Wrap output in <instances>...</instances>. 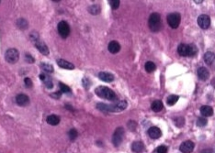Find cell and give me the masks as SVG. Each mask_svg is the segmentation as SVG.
Returning a JSON list of instances; mask_svg holds the SVG:
<instances>
[{
	"instance_id": "obj_1",
	"label": "cell",
	"mask_w": 215,
	"mask_h": 153,
	"mask_svg": "<svg viewBox=\"0 0 215 153\" xmlns=\"http://www.w3.org/2000/svg\"><path fill=\"white\" fill-rule=\"evenodd\" d=\"M128 103L124 100L119 101L117 104L114 105H107L104 103H99L97 105V108L101 112H112V113H118L121 112L127 108Z\"/></svg>"
},
{
	"instance_id": "obj_2",
	"label": "cell",
	"mask_w": 215,
	"mask_h": 153,
	"mask_svg": "<svg viewBox=\"0 0 215 153\" xmlns=\"http://www.w3.org/2000/svg\"><path fill=\"white\" fill-rule=\"evenodd\" d=\"M95 94L100 97V98H104L107 99L109 101H116L118 99L117 95L115 94V92L112 91L110 88L107 87V86H99L95 89Z\"/></svg>"
},
{
	"instance_id": "obj_3",
	"label": "cell",
	"mask_w": 215,
	"mask_h": 153,
	"mask_svg": "<svg viewBox=\"0 0 215 153\" xmlns=\"http://www.w3.org/2000/svg\"><path fill=\"white\" fill-rule=\"evenodd\" d=\"M148 26L152 32H158L161 28V17L158 13H153L149 17Z\"/></svg>"
},
{
	"instance_id": "obj_4",
	"label": "cell",
	"mask_w": 215,
	"mask_h": 153,
	"mask_svg": "<svg viewBox=\"0 0 215 153\" xmlns=\"http://www.w3.org/2000/svg\"><path fill=\"white\" fill-rule=\"evenodd\" d=\"M5 58H6V60L8 63H11V64L17 63L18 62V60H19V52L15 48L8 49L6 51Z\"/></svg>"
},
{
	"instance_id": "obj_5",
	"label": "cell",
	"mask_w": 215,
	"mask_h": 153,
	"mask_svg": "<svg viewBox=\"0 0 215 153\" xmlns=\"http://www.w3.org/2000/svg\"><path fill=\"white\" fill-rule=\"evenodd\" d=\"M125 134V130L122 127H119L115 129L113 136H112V143L115 147H119L123 140Z\"/></svg>"
},
{
	"instance_id": "obj_6",
	"label": "cell",
	"mask_w": 215,
	"mask_h": 153,
	"mask_svg": "<svg viewBox=\"0 0 215 153\" xmlns=\"http://www.w3.org/2000/svg\"><path fill=\"white\" fill-rule=\"evenodd\" d=\"M57 30H58V33L61 37H62L63 39H66L70 34V26L66 21L62 20V21H60L57 25Z\"/></svg>"
},
{
	"instance_id": "obj_7",
	"label": "cell",
	"mask_w": 215,
	"mask_h": 153,
	"mask_svg": "<svg viewBox=\"0 0 215 153\" xmlns=\"http://www.w3.org/2000/svg\"><path fill=\"white\" fill-rule=\"evenodd\" d=\"M167 23L168 25L172 28H178L179 24H180V21H181V17H180V14L179 13H176V12H174V13H171L167 16Z\"/></svg>"
},
{
	"instance_id": "obj_8",
	"label": "cell",
	"mask_w": 215,
	"mask_h": 153,
	"mask_svg": "<svg viewBox=\"0 0 215 153\" xmlns=\"http://www.w3.org/2000/svg\"><path fill=\"white\" fill-rule=\"evenodd\" d=\"M194 143L190 140H187L181 143V145L179 146V150L182 153H191L194 150Z\"/></svg>"
},
{
	"instance_id": "obj_9",
	"label": "cell",
	"mask_w": 215,
	"mask_h": 153,
	"mask_svg": "<svg viewBox=\"0 0 215 153\" xmlns=\"http://www.w3.org/2000/svg\"><path fill=\"white\" fill-rule=\"evenodd\" d=\"M198 24L203 29L208 28L210 27V17L208 15H205V14L200 15L198 18Z\"/></svg>"
},
{
	"instance_id": "obj_10",
	"label": "cell",
	"mask_w": 215,
	"mask_h": 153,
	"mask_svg": "<svg viewBox=\"0 0 215 153\" xmlns=\"http://www.w3.org/2000/svg\"><path fill=\"white\" fill-rule=\"evenodd\" d=\"M16 103L19 106H26L29 104V97L25 94H19L16 96Z\"/></svg>"
},
{
	"instance_id": "obj_11",
	"label": "cell",
	"mask_w": 215,
	"mask_h": 153,
	"mask_svg": "<svg viewBox=\"0 0 215 153\" xmlns=\"http://www.w3.org/2000/svg\"><path fill=\"white\" fill-rule=\"evenodd\" d=\"M147 133H148V136H149L151 138H153V139L159 138L162 136V131H161L160 129L157 128V127H151V128L148 129Z\"/></svg>"
},
{
	"instance_id": "obj_12",
	"label": "cell",
	"mask_w": 215,
	"mask_h": 153,
	"mask_svg": "<svg viewBox=\"0 0 215 153\" xmlns=\"http://www.w3.org/2000/svg\"><path fill=\"white\" fill-rule=\"evenodd\" d=\"M34 45H35V47L40 50V52H41L42 54H43V55H45V56H47V55L49 54V49H48L47 45H46L43 41H42L39 40L38 41L34 42Z\"/></svg>"
},
{
	"instance_id": "obj_13",
	"label": "cell",
	"mask_w": 215,
	"mask_h": 153,
	"mask_svg": "<svg viewBox=\"0 0 215 153\" xmlns=\"http://www.w3.org/2000/svg\"><path fill=\"white\" fill-rule=\"evenodd\" d=\"M57 64L59 67L61 68H63V69H66V70H74L75 69V65L69 62H67V60H64V59H59L57 60Z\"/></svg>"
},
{
	"instance_id": "obj_14",
	"label": "cell",
	"mask_w": 215,
	"mask_h": 153,
	"mask_svg": "<svg viewBox=\"0 0 215 153\" xmlns=\"http://www.w3.org/2000/svg\"><path fill=\"white\" fill-rule=\"evenodd\" d=\"M108 50L110 53L112 54H116L118 53L119 50H120V45L118 41H112L109 43V46H108Z\"/></svg>"
},
{
	"instance_id": "obj_15",
	"label": "cell",
	"mask_w": 215,
	"mask_h": 153,
	"mask_svg": "<svg viewBox=\"0 0 215 153\" xmlns=\"http://www.w3.org/2000/svg\"><path fill=\"white\" fill-rule=\"evenodd\" d=\"M99 78L106 83H111L112 81H114V75L107 72H100L99 73Z\"/></svg>"
},
{
	"instance_id": "obj_16",
	"label": "cell",
	"mask_w": 215,
	"mask_h": 153,
	"mask_svg": "<svg viewBox=\"0 0 215 153\" xmlns=\"http://www.w3.org/2000/svg\"><path fill=\"white\" fill-rule=\"evenodd\" d=\"M40 79L43 82L44 85L46 86V88L48 89H52L53 87V83H52V81L51 79V77L45 73H41L40 74Z\"/></svg>"
},
{
	"instance_id": "obj_17",
	"label": "cell",
	"mask_w": 215,
	"mask_h": 153,
	"mask_svg": "<svg viewBox=\"0 0 215 153\" xmlns=\"http://www.w3.org/2000/svg\"><path fill=\"white\" fill-rule=\"evenodd\" d=\"M197 73H198L199 78L200 80H202V81H206L209 78V76H210V73H209L208 69L205 68V67H200L198 69Z\"/></svg>"
},
{
	"instance_id": "obj_18",
	"label": "cell",
	"mask_w": 215,
	"mask_h": 153,
	"mask_svg": "<svg viewBox=\"0 0 215 153\" xmlns=\"http://www.w3.org/2000/svg\"><path fill=\"white\" fill-rule=\"evenodd\" d=\"M177 52L180 56L186 57L189 56V52H190V46L187 44H180L177 48Z\"/></svg>"
},
{
	"instance_id": "obj_19",
	"label": "cell",
	"mask_w": 215,
	"mask_h": 153,
	"mask_svg": "<svg viewBox=\"0 0 215 153\" xmlns=\"http://www.w3.org/2000/svg\"><path fill=\"white\" fill-rule=\"evenodd\" d=\"M144 149V145L142 141H134L132 144V150L135 153H141Z\"/></svg>"
},
{
	"instance_id": "obj_20",
	"label": "cell",
	"mask_w": 215,
	"mask_h": 153,
	"mask_svg": "<svg viewBox=\"0 0 215 153\" xmlns=\"http://www.w3.org/2000/svg\"><path fill=\"white\" fill-rule=\"evenodd\" d=\"M46 121L51 126H57L60 123V117L56 115H50L47 116Z\"/></svg>"
},
{
	"instance_id": "obj_21",
	"label": "cell",
	"mask_w": 215,
	"mask_h": 153,
	"mask_svg": "<svg viewBox=\"0 0 215 153\" xmlns=\"http://www.w3.org/2000/svg\"><path fill=\"white\" fill-rule=\"evenodd\" d=\"M200 113L203 116H211L213 115V109L212 107L209 106H203L200 107Z\"/></svg>"
},
{
	"instance_id": "obj_22",
	"label": "cell",
	"mask_w": 215,
	"mask_h": 153,
	"mask_svg": "<svg viewBox=\"0 0 215 153\" xmlns=\"http://www.w3.org/2000/svg\"><path fill=\"white\" fill-rule=\"evenodd\" d=\"M204 60L208 65H210L215 60V54L211 51H208L204 55Z\"/></svg>"
},
{
	"instance_id": "obj_23",
	"label": "cell",
	"mask_w": 215,
	"mask_h": 153,
	"mask_svg": "<svg viewBox=\"0 0 215 153\" xmlns=\"http://www.w3.org/2000/svg\"><path fill=\"white\" fill-rule=\"evenodd\" d=\"M151 108H152L153 111H155V112H160L163 109V103H162V101H160V100L153 101L152 103Z\"/></svg>"
},
{
	"instance_id": "obj_24",
	"label": "cell",
	"mask_w": 215,
	"mask_h": 153,
	"mask_svg": "<svg viewBox=\"0 0 215 153\" xmlns=\"http://www.w3.org/2000/svg\"><path fill=\"white\" fill-rule=\"evenodd\" d=\"M17 26H18L20 29L25 30V29H27L28 27H29V22H28L25 18H18V19L17 20Z\"/></svg>"
},
{
	"instance_id": "obj_25",
	"label": "cell",
	"mask_w": 215,
	"mask_h": 153,
	"mask_svg": "<svg viewBox=\"0 0 215 153\" xmlns=\"http://www.w3.org/2000/svg\"><path fill=\"white\" fill-rule=\"evenodd\" d=\"M101 11L99 5H92L88 8V12L92 15H98Z\"/></svg>"
},
{
	"instance_id": "obj_26",
	"label": "cell",
	"mask_w": 215,
	"mask_h": 153,
	"mask_svg": "<svg viewBox=\"0 0 215 153\" xmlns=\"http://www.w3.org/2000/svg\"><path fill=\"white\" fill-rule=\"evenodd\" d=\"M144 68H145V71L147 73H153V71H156V66L153 62H147L144 65Z\"/></svg>"
},
{
	"instance_id": "obj_27",
	"label": "cell",
	"mask_w": 215,
	"mask_h": 153,
	"mask_svg": "<svg viewBox=\"0 0 215 153\" xmlns=\"http://www.w3.org/2000/svg\"><path fill=\"white\" fill-rule=\"evenodd\" d=\"M41 67L43 71L47 72V73H53L54 69H53V66L51 65L50 63H41Z\"/></svg>"
},
{
	"instance_id": "obj_28",
	"label": "cell",
	"mask_w": 215,
	"mask_h": 153,
	"mask_svg": "<svg viewBox=\"0 0 215 153\" xmlns=\"http://www.w3.org/2000/svg\"><path fill=\"white\" fill-rule=\"evenodd\" d=\"M178 96H175V95H172V96H169L167 97V100H166V103L168 106H174L177 101H178Z\"/></svg>"
},
{
	"instance_id": "obj_29",
	"label": "cell",
	"mask_w": 215,
	"mask_h": 153,
	"mask_svg": "<svg viewBox=\"0 0 215 153\" xmlns=\"http://www.w3.org/2000/svg\"><path fill=\"white\" fill-rule=\"evenodd\" d=\"M59 87H60V91L62 92V93H65V94H70L71 93V89L68 85L63 83H59Z\"/></svg>"
},
{
	"instance_id": "obj_30",
	"label": "cell",
	"mask_w": 215,
	"mask_h": 153,
	"mask_svg": "<svg viewBox=\"0 0 215 153\" xmlns=\"http://www.w3.org/2000/svg\"><path fill=\"white\" fill-rule=\"evenodd\" d=\"M174 123H175V125H176L177 128H182V127H184V125H185V119H184V117H177V118H175Z\"/></svg>"
},
{
	"instance_id": "obj_31",
	"label": "cell",
	"mask_w": 215,
	"mask_h": 153,
	"mask_svg": "<svg viewBox=\"0 0 215 153\" xmlns=\"http://www.w3.org/2000/svg\"><path fill=\"white\" fill-rule=\"evenodd\" d=\"M68 136H69L70 140H71V141H74V140H76V138H77L78 133H77V131H76V129H72L69 130V132H68Z\"/></svg>"
},
{
	"instance_id": "obj_32",
	"label": "cell",
	"mask_w": 215,
	"mask_h": 153,
	"mask_svg": "<svg viewBox=\"0 0 215 153\" xmlns=\"http://www.w3.org/2000/svg\"><path fill=\"white\" fill-rule=\"evenodd\" d=\"M190 46V52H189V56L190 57H192V56H195L197 53H198V48L193 45V44H190L189 45Z\"/></svg>"
},
{
	"instance_id": "obj_33",
	"label": "cell",
	"mask_w": 215,
	"mask_h": 153,
	"mask_svg": "<svg viewBox=\"0 0 215 153\" xmlns=\"http://www.w3.org/2000/svg\"><path fill=\"white\" fill-rule=\"evenodd\" d=\"M208 123V120L204 117H200L197 121V126L200 127V128H202V127H205Z\"/></svg>"
},
{
	"instance_id": "obj_34",
	"label": "cell",
	"mask_w": 215,
	"mask_h": 153,
	"mask_svg": "<svg viewBox=\"0 0 215 153\" xmlns=\"http://www.w3.org/2000/svg\"><path fill=\"white\" fill-rule=\"evenodd\" d=\"M127 127H128V129L131 131H134L137 129V123H136L135 121H133V120H130L127 123Z\"/></svg>"
},
{
	"instance_id": "obj_35",
	"label": "cell",
	"mask_w": 215,
	"mask_h": 153,
	"mask_svg": "<svg viewBox=\"0 0 215 153\" xmlns=\"http://www.w3.org/2000/svg\"><path fill=\"white\" fill-rule=\"evenodd\" d=\"M29 38H30V40H32L33 42H36V41H38L40 40V36H39L38 32L35 31V30H33V31L30 33Z\"/></svg>"
},
{
	"instance_id": "obj_36",
	"label": "cell",
	"mask_w": 215,
	"mask_h": 153,
	"mask_svg": "<svg viewBox=\"0 0 215 153\" xmlns=\"http://www.w3.org/2000/svg\"><path fill=\"white\" fill-rule=\"evenodd\" d=\"M109 5L112 8V9H117L119 7V0H110Z\"/></svg>"
},
{
	"instance_id": "obj_37",
	"label": "cell",
	"mask_w": 215,
	"mask_h": 153,
	"mask_svg": "<svg viewBox=\"0 0 215 153\" xmlns=\"http://www.w3.org/2000/svg\"><path fill=\"white\" fill-rule=\"evenodd\" d=\"M25 60H26L27 63H33L35 59L32 55H30L29 53H26L25 54Z\"/></svg>"
},
{
	"instance_id": "obj_38",
	"label": "cell",
	"mask_w": 215,
	"mask_h": 153,
	"mask_svg": "<svg viewBox=\"0 0 215 153\" xmlns=\"http://www.w3.org/2000/svg\"><path fill=\"white\" fill-rule=\"evenodd\" d=\"M24 83H25V86H26L27 88H32V85H33L32 79L29 78V77H26V78L24 79Z\"/></svg>"
},
{
	"instance_id": "obj_39",
	"label": "cell",
	"mask_w": 215,
	"mask_h": 153,
	"mask_svg": "<svg viewBox=\"0 0 215 153\" xmlns=\"http://www.w3.org/2000/svg\"><path fill=\"white\" fill-rule=\"evenodd\" d=\"M156 152L157 153H166L167 152V147L164 146V145H161L156 148Z\"/></svg>"
},
{
	"instance_id": "obj_40",
	"label": "cell",
	"mask_w": 215,
	"mask_h": 153,
	"mask_svg": "<svg viewBox=\"0 0 215 153\" xmlns=\"http://www.w3.org/2000/svg\"><path fill=\"white\" fill-rule=\"evenodd\" d=\"M62 92L61 91H57V92H55V93H52V94H51L50 95V96L51 97H53V98H55V99H60L61 98V96H62Z\"/></svg>"
},
{
	"instance_id": "obj_41",
	"label": "cell",
	"mask_w": 215,
	"mask_h": 153,
	"mask_svg": "<svg viewBox=\"0 0 215 153\" xmlns=\"http://www.w3.org/2000/svg\"><path fill=\"white\" fill-rule=\"evenodd\" d=\"M82 82H83V85H84V87H85L86 89H87V88L89 87V85H90V82H89V80H88L87 78H84Z\"/></svg>"
},
{
	"instance_id": "obj_42",
	"label": "cell",
	"mask_w": 215,
	"mask_h": 153,
	"mask_svg": "<svg viewBox=\"0 0 215 153\" xmlns=\"http://www.w3.org/2000/svg\"><path fill=\"white\" fill-rule=\"evenodd\" d=\"M200 153H212V149L211 148H205V149L201 150Z\"/></svg>"
},
{
	"instance_id": "obj_43",
	"label": "cell",
	"mask_w": 215,
	"mask_h": 153,
	"mask_svg": "<svg viewBox=\"0 0 215 153\" xmlns=\"http://www.w3.org/2000/svg\"><path fill=\"white\" fill-rule=\"evenodd\" d=\"M66 108H67V109H69V110H71V111H73V110H74V108H73V107H71L69 105H66Z\"/></svg>"
},
{
	"instance_id": "obj_44",
	"label": "cell",
	"mask_w": 215,
	"mask_h": 153,
	"mask_svg": "<svg viewBox=\"0 0 215 153\" xmlns=\"http://www.w3.org/2000/svg\"><path fill=\"white\" fill-rule=\"evenodd\" d=\"M211 85L215 88V78H213V79L211 80Z\"/></svg>"
}]
</instances>
